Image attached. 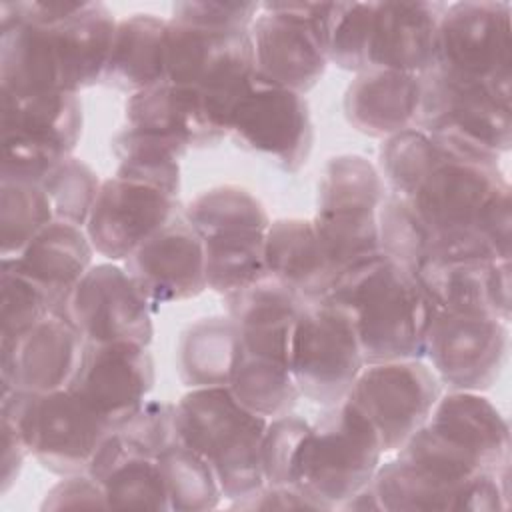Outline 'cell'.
<instances>
[{
  "label": "cell",
  "mask_w": 512,
  "mask_h": 512,
  "mask_svg": "<svg viewBox=\"0 0 512 512\" xmlns=\"http://www.w3.org/2000/svg\"><path fill=\"white\" fill-rule=\"evenodd\" d=\"M126 126L164 136L182 148H206L228 138L226 128L192 90L162 82L128 96Z\"/></svg>",
  "instance_id": "cell-28"
},
{
  "label": "cell",
  "mask_w": 512,
  "mask_h": 512,
  "mask_svg": "<svg viewBox=\"0 0 512 512\" xmlns=\"http://www.w3.org/2000/svg\"><path fill=\"white\" fill-rule=\"evenodd\" d=\"M54 220L40 184L0 180V260L16 258Z\"/></svg>",
  "instance_id": "cell-38"
},
{
  "label": "cell",
  "mask_w": 512,
  "mask_h": 512,
  "mask_svg": "<svg viewBox=\"0 0 512 512\" xmlns=\"http://www.w3.org/2000/svg\"><path fill=\"white\" fill-rule=\"evenodd\" d=\"M94 252L84 228L54 220L16 258L4 260H10L20 272L40 284L56 312L76 282L90 270Z\"/></svg>",
  "instance_id": "cell-32"
},
{
  "label": "cell",
  "mask_w": 512,
  "mask_h": 512,
  "mask_svg": "<svg viewBox=\"0 0 512 512\" xmlns=\"http://www.w3.org/2000/svg\"><path fill=\"white\" fill-rule=\"evenodd\" d=\"M182 210L178 196L144 182L112 176L102 180L84 230L96 254L110 262H124Z\"/></svg>",
  "instance_id": "cell-20"
},
{
  "label": "cell",
  "mask_w": 512,
  "mask_h": 512,
  "mask_svg": "<svg viewBox=\"0 0 512 512\" xmlns=\"http://www.w3.org/2000/svg\"><path fill=\"white\" fill-rule=\"evenodd\" d=\"M168 82L196 92L218 122L228 120L256 78L250 30L202 28L168 18Z\"/></svg>",
  "instance_id": "cell-9"
},
{
  "label": "cell",
  "mask_w": 512,
  "mask_h": 512,
  "mask_svg": "<svg viewBox=\"0 0 512 512\" xmlns=\"http://www.w3.org/2000/svg\"><path fill=\"white\" fill-rule=\"evenodd\" d=\"M228 138L294 174L306 166L314 144L308 102L302 94L256 76L228 120Z\"/></svg>",
  "instance_id": "cell-17"
},
{
  "label": "cell",
  "mask_w": 512,
  "mask_h": 512,
  "mask_svg": "<svg viewBox=\"0 0 512 512\" xmlns=\"http://www.w3.org/2000/svg\"><path fill=\"white\" fill-rule=\"evenodd\" d=\"M364 356L350 312L332 302H308L298 316L290 370L302 398L324 406L342 402L360 370Z\"/></svg>",
  "instance_id": "cell-12"
},
{
  "label": "cell",
  "mask_w": 512,
  "mask_h": 512,
  "mask_svg": "<svg viewBox=\"0 0 512 512\" xmlns=\"http://www.w3.org/2000/svg\"><path fill=\"white\" fill-rule=\"evenodd\" d=\"M18 12L48 28L60 88L80 94L102 84L116 16L102 2H16Z\"/></svg>",
  "instance_id": "cell-18"
},
{
  "label": "cell",
  "mask_w": 512,
  "mask_h": 512,
  "mask_svg": "<svg viewBox=\"0 0 512 512\" xmlns=\"http://www.w3.org/2000/svg\"><path fill=\"white\" fill-rule=\"evenodd\" d=\"M260 2H230V0H186L172 6L170 18L202 28L220 30H250Z\"/></svg>",
  "instance_id": "cell-45"
},
{
  "label": "cell",
  "mask_w": 512,
  "mask_h": 512,
  "mask_svg": "<svg viewBox=\"0 0 512 512\" xmlns=\"http://www.w3.org/2000/svg\"><path fill=\"white\" fill-rule=\"evenodd\" d=\"M442 384L422 358L364 364L348 396L376 428L384 454L398 452L428 420Z\"/></svg>",
  "instance_id": "cell-14"
},
{
  "label": "cell",
  "mask_w": 512,
  "mask_h": 512,
  "mask_svg": "<svg viewBox=\"0 0 512 512\" xmlns=\"http://www.w3.org/2000/svg\"><path fill=\"white\" fill-rule=\"evenodd\" d=\"M434 68L512 90V6L496 0L446 4Z\"/></svg>",
  "instance_id": "cell-13"
},
{
  "label": "cell",
  "mask_w": 512,
  "mask_h": 512,
  "mask_svg": "<svg viewBox=\"0 0 512 512\" xmlns=\"http://www.w3.org/2000/svg\"><path fill=\"white\" fill-rule=\"evenodd\" d=\"M222 300L226 316L236 326L240 352L290 364L294 328L308 302L268 272L224 294Z\"/></svg>",
  "instance_id": "cell-25"
},
{
  "label": "cell",
  "mask_w": 512,
  "mask_h": 512,
  "mask_svg": "<svg viewBox=\"0 0 512 512\" xmlns=\"http://www.w3.org/2000/svg\"><path fill=\"white\" fill-rule=\"evenodd\" d=\"M384 198L386 184L368 158L338 154L324 164L312 224L336 276L380 252L378 214Z\"/></svg>",
  "instance_id": "cell-7"
},
{
  "label": "cell",
  "mask_w": 512,
  "mask_h": 512,
  "mask_svg": "<svg viewBox=\"0 0 512 512\" xmlns=\"http://www.w3.org/2000/svg\"><path fill=\"white\" fill-rule=\"evenodd\" d=\"M436 310L480 312L510 322V260L488 256H428L416 268Z\"/></svg>",
  "instance_id": "cell-24"
},
{
  "label": "cell",
  "mask_w": 512,
  "mask_h": 512,
  "mask_svg": "<svg viewBox=\"0 0 512 512\" xmlns=\"http://www.w3.org/2000/svg\"><path fill=\"white\" fill-rule=\"evenodd\" d=\"M236 510H322L312 498L294 486H268L264 484L256 492L230 502Z\"/></svg>",
  "instance_id": "cell-47"
},
{
  "label": "cell",
  "mask_w": 512,
  "mask_h": 512,
  "mask_svg": "<svg viewBox=\"0 0 512 512\" xmlns=\"http://www.w3.org/2000/svg\"><path fill=\"white\" fill-rule=\"evenodd\" d=\"M158 468L174 512H206L224 500L210 464L184 442H176L158 458Z\"/></svg>",
  "instance_id": "cell-37"
},
{
  "label": "cell",
  "mask_w": 512,
  "mask_h": 512,
  "mask_svg": "<svg viewBox=\"0 0 512 512\" xmlns=\"http://www.w3.org/2000/svg\"><path fill=\"white\" fill-rule=\"evenodd\" d=\"M154 360L144 344L84 342L68 386L110 430L122 428L154 388Z\"/></svg>",
  "instance_id": "cell-19"
},
{
  "label": "cell",
  "mask_w": 512,
  "mask_h": 512,
  "mask_svg": "<svg viewBox=\"0 0 512 512\" xmlns=\"http://www.w3.org/2000/svg\"><path fill=\"white\" fill-rule=\"evenodd\" d=\"M54 314L48 292L20 272L10 260H0V324L2 338L20 334Z\"/></svg>",
  "instance_id": "cell-40"
},
{
  "label": "cell",
  "mask_w": 512,
  "mask_h": 512,
  "mask_svg": "<svg viewBox=\"0 0 512 512\" xmlns=\"http://www.w3.org/2000/svg\"><path fill=\"white\" fill-rule=\"evenodd\" d=\"M510 428L482 392L440 394L424 426L396 456L448 480L510 470Z\"/></svg>",
  "instance_id": "cell-2"
},
{
  "label": "cell",
  "mask_w": 512,
  "mask_h": 512,
  "mask_svg": "<svg viewBox=\"0 0 512 512\" xmlns=\"http://www.w3.org/2000/svg\"><path fill=\"white\" fill-rule=\"evenodd\" d=\"M508 324L480 312L436 310L424 358L442 388L458 392L490 390L508 358Z\"/></svg>",
  "instance_id": "cell-15"
},
{
  "label": "cell",
  "mask_w": 512,
  "mask_h": 512,
  "mask_svg": "<svg viewBox=\"0 0 512 512\" xmlns=\"http://www.w3.org/2000/svg\"><path fill=\"white\" fill-rule=\"evenodd\" d=\"M84 340L68 320L50 314L34 326L0 338L2 390L48 394L70 386Z\"/></svg>",
  "instance_id": "cell-22"
},
{
  "label": "cell",
  "mask_w": 512,
  "mask_h": 512,
  "mask_svg": "<svg viewBox=\"0 0 512 512\" xmlns=\"http://www.w3.org/2000/svg\"><path fill=\"white\" fill-rule=\"evenodd\" d=\"M226 388L244 408L266 420L290 414L302 398L290 364L240 350Z\"/></svg>",
  "instance_id": "cell-35"
},
{
  "label": "cell",
  "mask_w": 512,
  "mask_h": 512,
  "mask_svg": "<svg viewBox=\"0 0 512 512\" xmlns=\"http://www.w3.org/2000/svg\"><path fill=\"white\" fill-rule=\"evenodd\" d=\"M42 510H86L108 508L102 486L86 472L64 476L44 496Z\"/></svg>",
  "instance_id": "cell-46"
},
{
  "label": "cell",
  "mask_w": 512,
  "mask_h": 512,
  "mask_svg": "<svg viewBox=\"0 0 512 512\" xmlns=\"http://www.w3.org/2000/svg\"><path fill=\"white\" fill-rule=\"evenodd\" d=\"M238 352V334L230 316H210L188 324L176 344V370L188 388L228 386Z\"/></svg>",
  "instance_id": "cell-34"
},
{
  "label": "cell",
  "mask_w": 512,
  "mask_h": 512,
  "mask_svg": "<svg viewBox=\"0 0 512 512\" xmlns=\"http://www.w3.org/2000/svg\"><path fill=\"white\" fill-rule=\"evenodd\" d=\"M338 508L342 510H360V512H368V510H378L382 512V506H380V500L374 492V488L368 484L364 486L362 490H358L356 494H352L346 502H342Z\"/></svg>",
  "instance_id": "cell-49"
},
{
  "label": "cell",
  "mask_w": 512,
  "mask_h": 512,
  "mask_svg": "<svg viewBox=\"0 0 512 512\" xmlns=\"http://www.w3.org/2000/svg\"><path fill=\"white\" fill-rule=\"evenodd\" d=\"M334 2H260L250 26L256 76L298 94L310 92L328 68V26Z\"/></svg>",
  "instance_id": "cell-11"
},
{
  "label": "cell",
  "mask_w": 512,
  "mask_h": 512,
  "mask_svg": "<svg viewBox=\"0 0 512 512\" xmlns=\"http://www.w3.org/2000/svg\"><path fill=\"white\" fill-rule=\"evenodd\" d=\"M80 94L48 90L30 96H2L0 180L40 184L82 138Z\"/></svg>",
  "instance_id": "cell-10"
},
{
  "label": "cell",
  "mask_w": 512,
  "mask_h": 512,
  "mask_svg": "<svg viewBox=\"0 0 512 512\" xmlns=\"http://www.w3.org/2000/svg\"><path fill=\"white\" fill-rule=\"evenodd\" d=\"M180 442L214 470L224 500L236 502L264 486L260 446L268 420L244 408L226 386L194 388L176 400Z\"/></svg>",
  "instance_id": "cell-3"
},
{
  "label": "cell",
  "mask_w": 512,
  "mask_h": 512,
  "mask_svg": "<svg viewBox=\"0 0 512 512\" xmlns=\"http://www.w3.org/2000/svg\"><path fill=\"white\" fill-rule=\"evenodd\" d=\"M182 214L202 240L210 290L224 296L266 274L264 246L272 220L248 188H208L194 196Z\"/></svg>",
  "instance_id": "cell-6"
},
{
  "label": "cell",
  "mask_w": 512,
  "mask_h": 512,
  "mask_svg": "<svg viewBox=\"0 0 512 512\" xmlns=\"http://www.w3.org/2000/svg\"><path fill=\"white\" fill-rule=\"evenodd\" d=\"M370 486L382 512H500L510 506V472L450 482L396 456L378 466Z\"/></svg>",
  "instance_id": "cell-21"
},
{
  "label": "cell",
  "mask_w": 512,
  "mask_h": 512,
  "mask_svg": "<svg viewBox=\"0 0 512 512\" xmlns=\"http://www.w3.org/2000/svg\"><path fill=\"white\" fill-rule=\"evenodd\" d=\"M422 100V76L368 68L346 86L342 110L346 122L370 138H390L416 128Z\"/></svg>",
  "instance_id": "cell-27"
},
{
  "label": "cell",
  "mask_w": 512,
  "mask_h": 512,
  "mask_svg": "<svg viewBox=\"0 0 512 512\" xmlns=\"http://www.w3.org/2000/svg\"><path fill=\"white\" fill-rule=\"evenodd\" d=\"M154 306L114 262L92 264L54 314L62 316L84 342H136L150 346Z\"/></svg>",
  "instance_id": "cell-16"
},
{
  "label": "cell",
  "mask_w": 512,
  "mask_h": 512,
  "mask_svg": "<svg viewBox=\"0 0 512 512\" xmlns=\"http://www.w3.org/2000/svg\"><path fill=\"white\" fill-rule=\"evenodd\" d=\"M0 418L20 432L28 454L58 476L88 472L114 432L68 388L48 394L2 390Z\"/></svg>",
  "instance_id": "cell-8"
},
{
  "label": "cell",
  "mask_w": 512,
  "mask_h": 512,
  "mask_svg": "<svg viewBox=\"0 0 512 512\" xmlns=\"http://www.w3.org/2000/svg\"><path fill=\"white\" fill-rule=\"evenodd\" d=\"M116 432L130 450L158 458L164 450L180 442L176 402L146 400L144 406Z\"/></svg>",
  "instance_id": "cell-44"
},
{
  "label": "cell",
  "mask_w": 512,
  "mask_h": 512,
  "mask_svg": "<svg viewBox=\"0 0 512 512\" xmlns=\"http://www.w3.org/2000/svg\"><path fill=\"white\" fill-rule=\"evenodd\" d=\"M168 18L134 12L116 24L102 84L128 96L168 80Z\"/></svg>",
  "instance_id": "cell-31"
},
{
  "label": "cell",
  "mask_w": 512,
  "mask_h": 512,
  "mask_svg": "<svg viewBox=\"0 0 512 512\" xmlns=\"http://www.w3.org/2000/svg\"><path fill=\"white\" fill-rule=\"evenodd\" d=\"M124 268L154 308L196 298L208 288L202 240L184 214L140 244Z\"/></svg>",
  "instance_id": "cell-23"
},
{
  "label": "cell",
  "mask_w": 512,
  "mask_h": 512,
  "mask_svg": "<svg viewBox=\"0 0 512 512\" xmlns=\"http://www.w3.org/2000/svg\"><path fill=\"white\" fill-rule=\"evenodd\" d=\"M326 300L350 312L364 364L424 360L436 304L414 270L378 252L344 268Z\"/></svg>",
  "instance_id": "cell-1"
},
{
  "label": "cell",
  "mask_w": 512,
  "mask_h": 512,
  "mask_svg": "<svg viewBox=\"0 0 512 512\" xmlns=\"http://www.w3.org/2000/svg\"><path fill=\"white\" fill-rule=\"evenodd\" d=\"M380 252L416 272L430 250V236L408 204L386 190L378 214Z\"/></svg>",
  "instance_id": "cell-41"
},
{
  "label": "cell",
  "mask_w": 512,
  "mask_h": 512,
  "mask_svg": "<svg viewBox=\"0 0 512 512\" xmlns=\"http://www.w3.org/2000/svg\"><path fill=\"white\" fill-rule=\"evenodd\" d=\"M2 420V418H0ZM2 472H0V486H2V494H6L20 470H22V464L26 460L28 454V448L20 436V432L8 422V420H2Z\"/></svg>",
  "instance_id": "cell-48"
},
{
  "label": "cell",
  "mask_w": 512,
  "mask_h": 512,
  "mask_svg": "<svg viewBox=\"0 0 512 512\" xmlns=\"http://www.w3.org/2000/svg\"><path fill=\"white\" fill-rule=\"evenodd\" d=\"M86 474L102 486L108 508L170 510L158 460L130 450L116 430L104 440Z\"/></svg>",
  "instance_id": "cell-33"
},
{
  "label": "cell",
  "mask_w": 512,
  "mask_h": 512,
  "mask_svg": "<svg viewBox=\"0 0 512 512\" xmlns=\"http://www.w3.org/2000/svg\"><path fill=\"white\" fill-rule=\"evenodd\" d=\"M264 268L304 302L326 298L336 280V270L320 244L312 218H278L270 222Z\"/></svg>",
  "instance_id": "cell-30"
},
{
  "label": "cell",
  "mask_w": 512,
  "mask_h": 512,
  "mask_svg": "<svg viewBox=\"0 0 512 512\" xmlns=\"http://www.w3.org/2000/svg\"><path fill=\"white\" fill-rule=\"evenodd\" d=\"M100 184L98 174L76 156L60 160L40 182L52 204L54 218L80 228L88 222Z\"/></svg>",
  "instance_id": "cell-39"
},
{
  "label": "cell",
  "mask_w": 512,
  "mask_h": 512,
  "mask_svg": "<svg viewBox=\"0 0 512 512\" xmlns=\"http://www.w3.org/2000/svg\"><path fill=\"white\" fill-rule=\"evenodd\" d=\"M416 128L452 154L500 162L512 146V90L432 68L422 74Z\"/></svg>",
  "instance_id": "cell-5"
},
{
  "label": "cell",
  "mask_w": 512,
  "mask_h": 512,
  "mask_svg": "<svg viewBox=\"0 0 512 512\" xmlns=\"http://www.w3.org/2000/svg\"><path fill=\"white\" fill-rule=\"evenodd\" d=\"M384 448L372 422L346 400L324 406L300 446L292 486L322 510H334L368 486Z\"/></svg>",
  "instance_id": "cell-4"
},
{
  "label": "cell",
  "mask_w": 512,
  "mask_h": 512,
  "mask_svg": "<svg viewBox=\"0 0 512 512\" xmlns=\"http://www.w3.org/2000/svg\"><path fill=\"white\" fill-rule=\"evenodd\" d=\"M444 2H372L368 68L426 74L436 64L438 24Z\"/></svg>",
  "instance_id": "cell-26"
},
{
  "label": "cell",
  "mask_w": 512,
  "mask_h": 512,
  "mask_svg": "<svg viewBox=\"0 0 512 512\" xmlns=\"http://www.w3.org/2000/svg\"><path fill=\"white\" fill-rule=\"evenodd\" d=\"M310 430V422L294 412L268 420L262 446L260 468L264 484L292 486V472L300 446Z\"/></svg>",
  "instance_id": "cell-43"
},
{
  "label": "cell",
  "mask_w": 512,
  "mask_h": 512,
  "mask_svg": "<svg viewBox=\"0 0 512 512\" xmlns=\"http://www.w3.org/2000/svg\"><path fill=\"white\" fill-rule=\"evenodd\" d=\"M62 90L46 26L24 18L16 2L0 4V94L4 98Z\"/></svg>",
  "instance_id": "cell-29"
},
{
  "label": "cell",
  "mask_w": 512,
  "mask_h": 512,
  "mask_svg": "<svg viewBox=\"0 0 512 512\" xmlns=\"http://www.w3.org/2000/svg\"><path fill=\"white\" fill-rule=\"evenodd\" d=\"M372 2H334L328 26V62L362 72L368 62Z\"/></svg>",
  "instance_id": "cell-42"
},
{
  "label": "cell",
  "mask_w": 512,
  "mask_h": 512,
  "mask_svg": "<svg viewBox=\"0 0 512 512\" xmlns=\"http://www.w3.org/2000/svg\"><path fill=\"white\" fill-rule=\"evenodd\" d=\"M110 144L118 160L114 176L156 186L172 196L180 194V160L186 156V148L130 126L118 130Z\"/></svg>",
  "instance_id": "cell-36"
}]
</instances>
